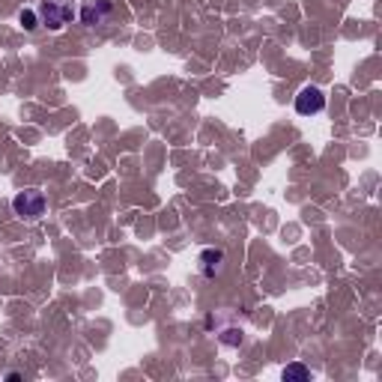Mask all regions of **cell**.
<instances>
[{"instance_id": "52a82bcc", "label": "cell", "mask_w": 382, "mask_h": 382, "mask_svg": "<svg viewBox=\"0 0 382 382\" xmlns=\"http://www.w3.org/2000/svg\"><path fill=\"white\" fill-rule=\"evenodd\" d=\"M18 21H21V27H24L27 33H33L36 27H39V12L36 9H21L18 12Z\"/></svg>"}, {"instance_id": "277c9868", "label": "cell", "mask_w": 382, "mask_h": 382, "mask_svg": "<svg viewBox=\"0 0 382 382\" xmlns=\"http://www.w3.org/2000/svg\"><path fill=\"white\" fill-rule=\"evenodd\" d=\"M111 6L108 0H87V4L81 6V21L84 24H90V27H96V24H105V18L111 16Z\"/></svg>"}, {"instance_id": "3957f363", "label": "cell", "mask_w": 382, "mask_h": 382, "mask_svg": "<svg viewBox=\"0 0 382 382\" xmlns=\"http://www.w3.org/2000/svg\"><path fill=\"white\" fill-rule=\"evenodd\" d=\"M325 108V96L320 87H305L299 96H296V114L302 117H314Z\"/></svg>"}, {"instance_id": "7a4b0ae2", "label": "cell", "mask_w": 382, "mask_h": 382, "mask_svg": "<svg viewBox=\"0 0 382 382\" xmlns=\"http://www.w3.org/2000/svg\"><path fill=\"white\" fill-rule=\"evenodd\" d=\"M12 209H16V215L21 221H39L45 215V194L39 189H24L12 197Z\"/></svg>"}, {"instance_id": "ba28073f", "label": "cell", "mask_w": 382, "mask_h": 382, "mask_svg": "<svg viewBox=\"0 0 382 382\" xmlns=\"http://www.w3.org/2000/svg\"><path fill=\"white\" fill-rule=\"evenodd\" d=\"M221 341H224V344H239V341H242V332H224Z\"/></svg>"}, {"instance_id": "6da1fadb", "label": "cell", "mask_w": 382, "mask_h": 382, "mask_svg": "<svg viewBox=\"0 0 382 382\" xmlns=\"http://www.w3.org/2000/svg\"><path fill=\"white\" fill-rule=\"evenodd\" d=\"M36 12H39V24H45L48 30H63L75 18V9L66 0H42Z\"/></svg>"}, {"instance_id": "8992f818", "label": "cell", "mask_w": 382, "mask_h": 382, "mask_svg": "<svg viewBox=\"0 0 382 382\" xmlns=\"http://www.w3.org/2000/svg\"><path fill=\"white\" fill-rule=\"evenodd\" d=\"M281 376H284L287 382H290V379H299V382H305V379H310V371H308V367H305L302 361H293V364H287L284 371H281Z\"/></svg>"}, {"instance_id": "5b68a950", "label": "cell", "mask_w": 382, "mask_h": 382, "mask_svg": "<svg viewBox=\"0 0 382 382\" xmlns=\"http://www.w3.org/2000/svg\"><path fill=\"white\" fill-rule=\"evenodd\" d=\"M221 263H224V251L221 248H206L201 254V272L206 278H215L221 272Z\"/></svg>"}]
</instances>
